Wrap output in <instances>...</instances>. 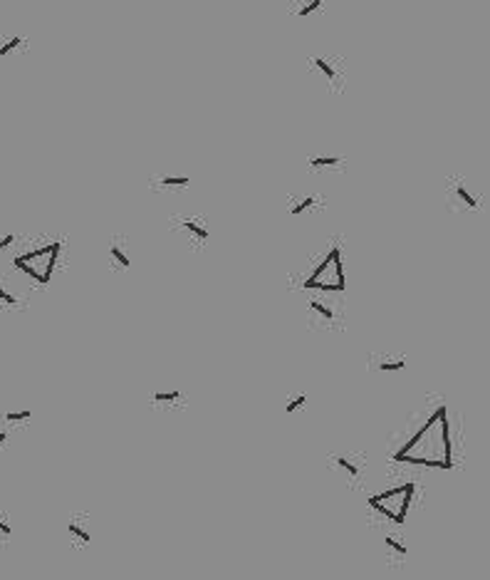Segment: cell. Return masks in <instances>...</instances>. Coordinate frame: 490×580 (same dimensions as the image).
Masks as SVG:
<instances>
[{
  "label": "cell",
  "mask_w": 490,
  "mask_h": 580,
  "mask_svg": "<svg viewBox=\"0 0 490 580\" xmlns=\"http://www.w3.org/2000/svg\"><path fill=\"white\" fill-rule=\"evenodd\" d=\"M413 491H416V484L409 481V484H402V486H397V489H389V491L371 496L369 506L374 508V511H379L381 516H386L389 521L404 523L409 516V508H411Z\"/></svg>",
  "instance_id": "cell-1"
},
{
  "label": "cell",
  "mask_w": 490,
  "mask_h": 580,
  "mask_svg": "<svg viewBox=\"0 0 490 580\" xmlns=\"http://www.w3.org/2000/svg\"><path fill=\"white\" fill-rule=\"evenodd\" d=\"M305 288H317V290H334V293H342V290H345L347 288V283H319V281H305Z\"/></svg>",
  "instance_id": "cell-2"
},
{
  "label": "cell",
  "mask_w": 490,
  "mask_h": 580,
  "mask_svg": "<svg viewBox=\"0 0 490 580\" xmlns=\"http://www.w3.org/2000/svg\"><path fill=\"white\" fill-rule=\"evenodd\" d=\"M456 193H458V199L463 201V204L468 206V209H478V206H480V204H478V199H475L473 193H468V188H465V186H461V183H458V186H456Z\"/></svg>",
  "instance_id": "cell-3"
},
{
  "label": "cell",
  "mask_w": 490,
  "mask_h": 580,
  "mask_svg": "<svg viewBox=\"0 0 490 580\" xmlns=\"http://www.w3.org/2000/svg\"><path fill=\"white\" fill-rule=\"evenodd\" d=\"M334 464H337L342 471H347V474H350L352 479H357V476H359V469H357V466L352 464L350 459H345V456H337V459H334Z\"/></svg>",
  "instance_id": "cell-4"
},
{
  "label": "cell",
  "mask_w": 490,
  "mask_h": 580,
  "mask_svg": "<svg viewBox=\"0 0 490 580\" xmlns=\"http://www.w3.org/2000/svg\"><path fill=\"white\" fill-rule=\"evenodd\" d=\"M67 531L74 536V539H79V541H82V543H89V541H92V536H89L87 531H84V528L79 526V523H69V526H67Z\"/></svg>",
  "instance_id": "cell-5"
},
{
  "label": "cell",
  "mask_w": 490,
  "mask_h": 580,
  "mask_svg": "<svg viewBox=\"0 0 490 580\" xmlns=\"http://www.w3.org/2000/svg\"><path fill=\"white\" fill-rule=\"evenodd\" d=\"M305 402H307V397H305V394H298V397H295V399H290V404H287V407H285V412H287V414H292V412H295V409H300V407H303Z\"/></svg>",
  "instance_id": "cell-6"
},
{
  "label": "cell",
  "mask_w": 490,
  "mask_h": 580,
  "mask_svg": "<svg viewBox=\"0 0 490 580\" xmlns=\"http://www.w3.org/2000/svg\"><path fill=\"white\" fill-rule=\"evenodd\" d=\"M25 419H30V412H27V409H22V412H8L6 414V422H25Z\"/></svg>",
  "instance_id": "cell-7"
},
{
  "label": "cell",
  "mask_w": 490,
  "mask_h": 580,
  "mask_svg": "<svg viewBox=\"0 0 490 580\" xmlns=\"http://www.w3.org/2000/svg\"><path fill=\"white\" fill-rule=\"evenodd\" d=\"M20 42H22V37H13V40H8L6 45L0 47V58H6V55L11 53V50H15V47L20 45Z\"/></svg>",
  "instance_id": "cell-8"
},
{
  "label": "cell",
  "mask_w": 490,
  "mask_h": 580,
  "mask_svg": "<svg viewBox=\"0 0 490 580\" xmlns=\"http://www.w3.org/2000/svg\"><path fill=\"white\" fill-rule=\"evenodd\" d=\"M404 367H406V362H381L379 370L381 372H399V370H404Z\"/></svg>",
  "instance_id": "cell-9"
},
{
  "label": "cell",
  "mask_w": 490,
  "mask_h": 580,
  "mask_svg": "<svg viewBox=\"0 0 490 580\" xmlns=\"http://www.w3.org/2000/svg\"><path fill=\"white\" fill-rule=\"evenodd\" d=\"M319 6H322V0H310L307 6H305V8H303V11H300V13H298V18H307V15H310V13H314V11H317V8H319Z\"/></svg>",
  "instance_id": "cell-10"
},
{
  "label": "cell",
  "mask_w": 490,
  "mask_h": 580,
  "mask_svg": "<svg viewBox=\"0 0 490 580\" xmlns=\"http://www.w3.org/2000/svg\"><path fill=\"white\" fill-rule=\"evenodd\" d=\"M310 164H312V167H332V164H339V159L337 157H317Z\"/></svg>",
  "instance_id": "cell-11"
},
{
  "label": "cell",
  "mask_w": 490,
  "mask_h": 580,
  "mask_svg": "<svg viewBox=\"0 0 490 580\" xmlns=\"http://www.w3.org/2000/svg\"><path fill=\"white\" fill-rule=\"evenodd\" d=\"M13 536V526L8 523L6 516H0V539H11Z\"/></svg>",
  "instance_id": "cell-12"
},
{
  "label": "cell",
  "mask_w": 490,
  "mask_h": 580,
  "mask_svg": "<svg viewBox=\"0 0 490 580\" xmlns=\"http://www.w3.org/2000/svg\"><path fill=\"white\" fill-rule=\"evenodd\" d=\"M310 308H312L314 313H319V315H322V318L332 320V310H329V308H324V305H322V303H317V300H312V303H310Z\"/></svg>",
  "instance_id": "cell-13"
},
{
  "label": "cell",
  "mask_w": 490,
  "mask_h": 580,
  "mask_svg": "<svg viewBox=\"0 0 490 580\" xmlns=\"http://www.w3.org/2000/svg\"><path fill=\"white\" fill-rule=\"evenodd\" d=\"M386 546H389L394 553H399V555H406V546H402L397 539H386Z\"/></svg>",
  "instance_id": "cell-14"
},
{
  "label": "cell",
  "mask_w": 490,
  "mask_h": 580,
  "mask_svg": "<svg viewBox=\"0 0 490 580\" xmlns=\"http://www.w3.org/2000/svg\"><path fill=\"white\" fill-rule=\"evenodd\" d=\"M161 183H166V186H183V183H191L186 176H166Z\"/></svg>",
  "instance_id": "cell-15"
},
{
  "label": "cell",
  "mask_w": 490,
  "mask_h": 580,
  "mask_svg": "<svg viewBox=\"0 0 490 580\" xmlns=\"http://www.w3.org/2000/svg\"><path fill=\"white\" fill-rule=\"evenodd\" d=\"M112 256H114L117 261H119L124 268H129V266H131V263H129V258H126L124 253H121V248H119V246H112Z\"/></svg>",
  "instance_id": "cell-16"
},
{
  "label": "cell",
  "mask_w": 490,
  "mask_h": 580,
  "mask_svg": "<svg viewBox=\"0 0 490 580\" xmlns=\"http://www.w3.org/2000/svg\"><path fill=\"white\" fill-rule=\"evenodd\" d=\"M314 65H317V67L322 70V72L327 75L329 79H334V70H332V65H327V63H324L322 58H317V60H314Z\"/></svg>",
  "instance_id": "cell-17"
},
{
  "label": "cell",
  "mask_w": 490,
  "mask_h": 580,
  "mask_svg": "<svg viewBox=\"0 0 490 580\" xmlns=\"http://www.w3.org/2000/svg\"><path fill=\"white\" fill-rule=\"evenodd\" d=\"M186 228L191 231V233H196V236H199V238H204V240L208 238V231H206V228H201V226H196V224H191V221H188V224H186Z\"/></svg>",
  "instance_id": "cell-18"
},
{
  "label": "cell",
  "mask_w": 490,
  "mask_h": 580,
  "mask_svg": "<svg viewBox=\"0 0 490 580\" xmlns=\"http://www.w3.org/2000/svg\"><path fill=\"white\" fill-rule=\"evenodd\" d=\"M154 399L157 402H173V399H178V392H157Z\"/></svg>",
  "instance_id": "cell-19"
},
{
  "label": "cell",
  "mask_w": 490,
  "mask_h": 580,
  "mask_svg": "<svg viewBox=\"0 0 490 580\" xmlns=\"http://www.w3.org/2000/svg\"><path fill=\"white\" fill-rule=\"evenodd\" d=\"M310 206H312V199H305L303 204H300V206H295V209H292V216H300V214H303V211H307Z\"/></svg>",
  "instance_id": "cell-20"
},
{
  "label": "cell",
  "mask_w": 490,
  "mask_h": 580,
  "mask_svg": "<svg viewBox=\"0 0 490 580\" xmlns=\"http://www.w3.org/2000/svg\"><path fill=\"white\" fill-rule=\"evenodd\" d=\"M13 240H15V238H13V233H8V236H3V238H0V251H6V248H8V246H11Z\"/></svg>",
  "instance_id": "cell-21"
},
{
  "label": "cell",
  "mask_w": 490,
  "mask_h": 580,
  "mask_svg": "<svg viewBox=\"0 0 490 580\" xmlns=\"http://www.w3.org/2000/svg\"><path fill=\"white\" fill-rule=\"evenodd\" d=\"M0 300H6V303H15V298H13L8 290H3V288H0Z\"/></svg>",
  "instance_id": "cell-22"
},
{
  "label": "cell",
  "mask_w": 490,
  "mask_h": 580,
  "mask_svg": "<svg viewBox=\"0 0 490 580\" xmlns=\"http://www.w3.org/2000/svg\"><path fill=\"white\" fill-rule=\"evenodd\" d=\"M6 439H8V432H0V444H3Z\"/></svg>",
  "instance_id": "cell-23"
}]
</instances>
